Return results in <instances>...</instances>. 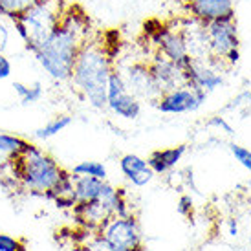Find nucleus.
Returning <instances> with one entry per match:
<instances>
[{"instance_id": "7", "label": "nucleus", "mask_w": 251, "mask_h": 251, "mask_svg": "<svg viewBox=\"0 0 251 251\" xmlns=\"http://www.w3.org/2000/svg\"><path fill=\"white\" fill-rule=\"evenodd\" d=\"M205 31H207L211 57L213 59H218V61L224 63V59L229 55L231 51L240 50V39H238V29L235 19L209 22V24H205Z\"/></svg>"}, {"instance_id": "5", "label": "nucleus", "mask_w": 251, "mask_h": 251, "mask_svg": "<svg viewBox=\"0 0 251 251\" xmlns=\"http://www.w3.org/2000/svg\"><path fill=\"white\" fill-rule=\"evenodd\" d=\"M101 235L110 244L112 251H143L138 222L134 216H114L101 231Z\"/></svg>"}, {"instance_id": "19", "label": "nucleus", "mask_w": 251, "mask_h": 251, "mask_svg": "<svg viewBox=\"0 0 251 251\" xmlns=\"http://www.w3.org/2000/svg\"><path fill=\"white\" fill-rule=\"evenodd\" d=\"M72 121H74L72 116H66V114L57 116V118H53L51 121H48L44 126L37 128L35 138H39V140H50V138L57 136L59 132H63L64 128H68V126L72 125Z\"/></svg>"}, {"instance_id": "9", "label": "nucleus", "mask_w": 251, "mask_h": 251, "mask_svg": "<svg viewBox=\"0 0 251 251\" xmlns=\"http://www.w3.org/2000/svg\"><path fill=\"white\" fill-rule=\"evenodd\" d=\"M126 90L130 92L132 96H136L138 99H151V101H158V98L161 96V90L158 88V84L154 81L149 63H132L128 66L125 75Z\"/></svg>"}, {"instance_id": "30", "label": "nucleus", "mask_w": 251, "mask_h": 251, "mask_svg": "<svg viewBox=\"0 0 251 251\" xmlns=\"http://www.w3.org/2000/svg\"><path fill=\"white\" fill-rule=\"evenodd\" d=\"M229 235H231V237H237V235H238L237 220H229Z\"/></svg>"}, {"instance_id": "3", "label": "nucleus", "mask_w": 251, "mask_h": 251, "mask_svg": "<svg viewBox=\"0 0 251 251\" xmlns=\"http://www.w3.org/2000/svg\"><path fill=\"white\" fill-rule=\"evenodd\" d=\"M7 169H11V176L21 181L22 187L42 196L59 181L64 171L50 154L33 143H28L24 152L15 158Z\"/></svg>"}, {"instance_id": "13", "label": "nucleus", "mask_w": 251, "mask_h": 251, "mask_svg": "<svg viewBox=\"0 0 251 251\" xmlns=\"http://www.w3.org/2000/svg\"><path fill=\"white\" fill-rule=\"evenodd\" d=\"M119 169L126 176V180L132 181L136 187H143L154 178V171L149 167L147 160L138 154H125L119 161Z\"/></svg>"}, {"instance_id": "22", "label": "nucleus", "mask_w": 251, "mask_h": 251, "mask_svg": "<svg viewBox=\"0 0 251 251\" xmlns=\"http://www.w3.org/2000/svg\"><path fill=\"white\" fill-rule=\"evenodd\" d=\"M126 90V83H125V77L121 72H118L116 68L112 70L110 77H108V83H106V99L112 101V99L119 98L121 94H125Z\"/></svg>"}, {"instance_id": "12", "label": "nucleus", "mask_w": 251, "mask_h": 251, "mask_svg": "<svg viewBox=\"0 0 251 251\" xmlns=\"http://www.w3.org/2000/svg\"><path fill=\"white\" fill-rule=\"evenodd\" d=\"M185 6L191 17L202 24L235 19L233 0H187Z\"/></svg>"}, {"instance_id": "31", "label": "nucleus", "mask_w": 251, "mask_h": 251, "mask_svg": "<svg viewBox=\"0 0 251 251\" xmlns=\"http://www.w3.org/2000/svg\"><path fill=\"white\" fill-rule=\"evenodd\" d=\"M250 244H251V240H250Z\"/></svg>"}, {"instance_id": "26", "label": "nucleus", "mask_w": 251, "mask_h": 251, "mask_svg": "<svg viewBox=\"0 0 251 251\" xmlns=\"http://www.w3.org/2000/svg\"><path fill=\"white\" fill-rule=\"evenodd\" d=\"M178 213H180L181 216H189L191 213H193V198L189 195H181L180 200H178Z\"/></svg>"}, {"instance_id": "17", "label": "nucleus", "mask_w": 251, "mask_h": 251, "mask_svg": "<svg viewBox=\"0 0 251 251\" xmlns=\"http://www.w3.org/2000/svg\"><path fill=\"white\" fill-rule=\"evenodd\" d=\"M74 176V187H75V198L77 202H90V200H98L101 196L105 180H98L92 176Z\"/></svg>"}, {"instance_id": "2", "label": "nucleus", "mask_w": 251, "mask_h": 251, "mask_svg": "<svg viewBox=\"0 0 251 251\" xmlns=\"http://www.w3.org/2000/svg\"><path fill=\"white\" fill-rule=\"evenodd\" d=\"M105 44L86 41L79 51L72 72V84L75 86L79 96L88 101L98 110L108 105L106 99V83L114 70V59Z\"/></svg>"}, {"instance_id": "27", "label": "nucleus", "mask_w": 251, "mask_h": 251, "mask_svg": "<svg viewBox=\"0 0 251 251\" xmlns=\"http://www.w3.org/2000/svg\"><path fill=\"white\" fill-rule=\"evenodd\" d=\"M11 72H13V66L9 63V59L0 51V81L7 79V77L11 75Z\"/></svg>"}, {"instance_id": "8", "label": "nucleus", "mask_w": 251, "mask_h": 251, "mask_svg": "<svg viewBox=\"0 0 251 251\" xmlns=\"http://www.w3.org/2000/svg\"><path fill=\"white\" fill-rule=\"evenodd\" d=\"M207 92L193 90L191 86H180L171 92L161 94L156 106L163 114H185V112H195L205 103Z\"/></svg>"}, {"instance_id": "10", "label": "nucleus", "mask_w": 251, "mask_h": 251, "mask_svg": "<svg viewBox=\"0 0 251 251\" xmlns=\"http://www.w3.org/2000/svg\"><path fill=\"white\" fill-rule=\"evenodd\" d=\"M74 215L84 229L101 233L106 224L114 218V209L110 203L103 200H90V202H77L74 205Z\"/></svg>"}, {"instance_id": "1", "label": "nucleus", "mask_w": 251, "mask_h": 251, "mask_svg": "<svg viewBox=\"0 0 251 251\" xmlns=\"http://www.w3.org/2000/svg\"><path fill=\"white\" fill-rule=\"evenodd\" d=\"M88 21L79 7H66L63 19L41 44L28 48L53 81H70L77 55L88 41Z\"/></svg>"}, {"instance_id": "21", "label": "nucleus", "mask_w": 251, "mask_h": 251, "mask_svg": "<svg viewBox=\"0 0 251 251\" xmlns=\"http://www.w3.org/2000/svg\"><path fill=\"white\" fill-rule=\"evenodd\" d=\"M37 2L39 0H0V17H6L11 21Z\"/></svg>"}, {"instance_id": "24", "label": "nucleus", "mask_w": 251, "mask_h": 251, "mask_svg": "<svg viewBox=\"0 0 251 251\" xmlns=\"http://www.w3.org/2000/svg\"><path fill=\"white\" fill-rule=\"evenodd\" d=\"M0 251H28L22 240L11 237V235H4L0 233Z\"/></svg>"}, {"instance_id": "18", "label": "nucleus", "mask_w": 251, "mask_h": 251, "mask_svg": "<svg viewBox=\"0 0 251 251\" xmlns=\"http://www.w3.org/2000/svg\"><path fill=\"white\" fill-rule=\"evenodd\" d=\"M106 108H110L114 114H118L119 118L123 119H138L141 114L140 99L136 98V96H132L130 92H125L119 98L108 101Z\"/></svg>"}, {"instance_id": "14", "label": "nucleus", "mask_w": 251, "mask_h": 251, "mask_svg": "<svg viewBox=\"0 0 251 251\" xmlns=\"http://www.w3.org/2000/svg\"><path fill=\"white\" fill-rule=\"evenodd\" d=\"M44 196L48 200H53L57 207H61V209H74V205L77 203V198H75V187H74V176H72V173L63 171L59 181Z\"/></svg>"}, {"instance_id": "23", "label": "nucleus", "mask_w": 251, "mask_h": 251, "mask_svg": "<svg viewBox=\"0 0 251 251\" xmlns=\"http://www.w3.org/2000/svg\"><path fill=\"white\" fill-rule=\"evenodd\" d=\"M42 94H44L42 84L39 83V81H35L33 84H28V90H26V94L21 98V103L24 106L35 105V103H39V101L42 99Z\"/></svg>"}, {"instance_id": "4", "label": "nucleus", "mask_w": 251, "mask_h": 251, "mask_svg": "<svg viewBox=\"0 0 251 251\" xmlns=\"http://www.w3.org/2000/svg\"><path fill=\"white\" fill-rule=\"evenodd\" d=\"M66 11L64 0H39L26 11L11 19L17 35L21 37L26 48L41 44L59 26Z\"/></svg>"}, {"instance_id": "11", "label": "nucleus", "mask_w": 251, "mask_h": 251, "mask_svg": "<svg viewBox=\"0 0 251 251\" xmlns=\"http://www.w3.org/2000/svg\"><path fill=\"white\" fill-rule=\"evenodd\" d=\"M149 68H151V74H152L154 81H156L158 88L161 90V94L187 84L185 72L181 70L176 63L169 61L167 57H163L161 53H158V51H156V55L152 57V61L149 63Z\"/></svg>"}, {"instance_id": "28", "label": "nucleus", "mask_w": 251, "mask_h": 251, "mask_svg": "<svg viewBox=\"0 0 251 251\" xmlns=\"http://www.w3.org/2000/svg\"><path fill=\"white\" fill-rule=\"evenodd\" d=\"M7 42H9V29L4 22L0 21V51L4 53L7 48Z\"/></svg>"}, {"instance_id": "29", "label": "nucleus", "mask_w": 251, "mask_h": 251, "mask_svg": "<svg viewBox=\"0 0 251 251\" xmlns=\"http://www.w3.org/2000/svg\"><path fill=\"white\" fill-rule=\"evenodd\" d=\"M209 123H211V125H216V126H220V128H224V130H226L227 134L233 132V130H231V126L227 125V123H226V121H224L222 118H213V119L209 121Z\"/></svg>"}, {"instance_id": "16", "label": "nucleus", "mask_w": 251, "mask_h": 251, "mask_svg": "<svg viewBox=\"0 0 251 251\" xmlns=\"http://www.w3.org/2000/svg\"><path fill=\"white\" fill-rule=\"evenodd\" d=\"M29 141H26L21 136H13V134L0 132V175L7 169V165L19 158L24 149L28 147Z\"/></svg>"}, {"instance_id": "20", "label": "nucleus", "mask_w": 251, "mask_h": 251, "mask_svg": "<svg viewBox=\"0 0 251 251\" xmlns=\"http://www.w3.org/2000/svg\"><path fill=\"white\" fill-rule=\"evenodd\" d=\"M72 175L92 176V178H98V180H106L108 171H106V167L101 163V161L86 160V161H79L75 167L72 169Z\"/></svg>"}, {"instance_id": "25", "label": "nucleus", "mask_w": 251, "mask_h": 251, "mask_svg": "<svg viewBox=\"0 0 251 251\" xmlns=\"http://www.w3.org/2000/svg\"><path fill=\"white\" fill-rule=\"evenodd\" d=\"M231 152H233V156L237 158V161H240V165H242L244 169H248V171L251 173V152L250 151L240 145H231Z\"/></svg>"}, {"instance_id": "15", "label": "nucleus", "mask_w": 251, "mask_h": 251, "mask_svg": "<svg viewBox=\"0 0 251 251\" xmlns=\"http://www.w3.org/2000/svg\"><path fill=\"white\" fill-rule=\"evenodd\" d=\"M187 151L185 145H176L171 147V149H163V151H154L151 156H149V167L154 171V175H163L171 171L173 167L178 165V161L183 158V154Z\"/></svg>"}, {"instance_id": "6", "label": "nucleus", "mask_w": 251, "mask_h": 251, "mask_svg": "<svg viewBox=\"0 0 251 251\" xmlns=\"http://www.w3.org/2000/svg\"><path fill=\"white\" fill-rule=\"evenodd\" d=\"M149 35H151V42L158 48V53L167 57L169 61L176 63L183 72L187 70L193 57L189 55L185 41H183V37L178 29L160 26L158 29H151Z\"/></svg>"}]
</instances>
